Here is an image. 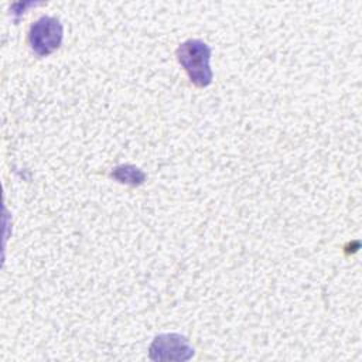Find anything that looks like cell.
<instances>
[{
    "mask_svg": "<svg viewBox=\"0 0 362 362\" xmlns=\"http://www.w3.org/2000/svg\"><path fill=\"white\" fill-rule=\"evenodd\" d=\"M211 47L202 40L191 38L177 48V59L185 69L189 81L198 88H206L212 82Z\"/></svg>",
    "mask_w": 362,
    "mask_h": 362,
    "instance_id": "6da1fadb",
    "label": "cell"
},
{
    "mask_svg": "<svg viewBox=\"0 0 362 362\" xmlns=\"http://www.w3.org/2000/svg\"><path fill=\"white\" fill-rule=\"evenodd\" d=\"M64 38L62 23L57 17H40L28 31V42L34 54L38 57H48L57 51Z\"/></svg>",
    "mask_w": 362,
    "mask_h": 362,
    "instance_id": "7a4b0ae2",
    "label": "cell"
},
{
    "mask_svg": "<svg viewBox=\"0 0 362 362\" xmlns=\"http://www.w3.org/2000/svg\"><path fill=\"white\" fill-rule=\"evenodd\" d=\"M194 356V348L189 341L180 334H160L148 348L151 361H188Z\"/></svg>",
    "mask_w": 362,
    "mask_h": 362,
    "instance_id": "3957f363",
    "label": "cell"
},
{
    "mask_svg": "<svg viewBox=\"0 0 362 362\" xmlns=\"http://www.w3.org/2000/svg\"><path fill=\"white\" fill-rule=\"evenodd\" d=\"M110 175L116 181L122 184H129V185H140L146 181V174L140 168L130 164H122L115 167Z\"/></svg>",
    "mask_w": 362,
    "mask_h": 362,
    "instance_id": "277c9868",
    "label": "cell"
}]
</instances>
